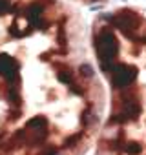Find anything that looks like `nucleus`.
<instances>
[{
  "label": "nucleus",
  "mask_w": 146,
  "mask_h": 155,
  "mask_svg": "<svg viewBox=\"0 0 146 155\" xmlns=\"http://www.w3.org/2000/svg\"><path fill=\"white\" fill-rule=\"evenodd\" d=\"M82 2H97V0H82Z\"/></svg>",
  "instance_id": "nucleus-2"
},
{
  "label": "nucleus",
  "mask_w": 146,
  "mask_h": 155,
  "mask_svg": "<svg viewBox=\"0 0 146 155\" xmlns=\"http://www.w3.org/2000/svg\"><path fill=\"white\" fill-rule=\"evenodd\" d=\"M126 151H128L130 155H139V153H141V146H139V144H128V146H126Z\"/></svg>",
  "instance_id": "nucleus-1"
},
{
  "label": "nucleus",
  "mask_w": 146,
  "mask_h": 155,
  "mask_svg": "<svg viewBox=\"0 0 146 155\" xmlns=\"http://www.w3.org/2000/svg\"><path fill=\"white\" fill-rule=\"evenodd\" d=\"M55 155H58V153H55Z\"/></svg>",
  "instance_id": "nucleus-3"
}]
</instances>
